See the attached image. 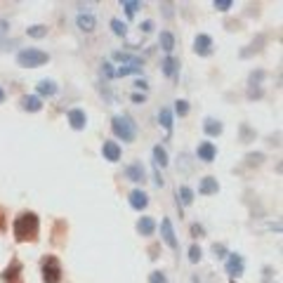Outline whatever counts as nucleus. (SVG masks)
<instances>
[{
	"mask_svg": "<svg viewBox=\"0 0 283 283\" xmlns=\"http://www.w3.org/2000/svg\"><path fill=\"white\" fill-rule=\"evenodd\" d=\"M12 234L17 243H36L38 234H40V220H38L36 213L31 210H24L14 217L12 224Z\"/></svg>",
	"mask_w": 283,
	"mask_h": 283,
	"instance_id": "1",
	"label": "nucleus"
},
{
	"mask_svg": "<svg viewBox=\"0 0 283 283\" xmlns=\"http://www.w3.org/2000/svg\"><path fill=\"white\" fill-rule=\"evenodd\" d=\"M40 274H43V283H62L64 269L59 257L57 255H45L43 262H40Z\"/></svg>",
	"mask_w": 283,
	"mask_h": 283,
	"instance_id": "2",
	"label": "nucleus"
},
{
	"mask_svg": "<svg viewBox=\"0 0 283 283\" xmlns=\"http://www.w3.org/2000/svg\"><path fill=\"white\" fill-rule=\"evenodd\" d=\"M111 130H113V135L118 139H123V142H135V137H137V125L130 116H113Z\"/></svg>",
	"mask_w": 283,
	"mask_h": 283,
	"instance_id": "3",
	"label": "nucleus"
},
{
	"mask_svg": "<svg viewBox=\"0 0 283 283\" xmlns=\"http://www.w3.org/2000/svg\"><path fill=\"white\" fill-rule=\"evenodd\" d=\"M50 62V55L43 52L38 48H24L21 52L17 55V64L24 68H36V66H43V64Z\"/></svg>",
	"mask_w": 283,
	"mask_h": 283,
	"instance_id": "4",
	"label": "nucleus"
},
{
	"mask_svg": "<svg viewBox=\"0 0 283 283\" xmlns=\"http://www.w3.org/2000/svg\"><path fill=\"white\" fill-rule=\"evenodd\" d=\"M160 236H163L168 248H173V250L179 248V241H177V234H175V229H173V222L168 220V217L160 222Z\"/></svg>",
	"mask_w": 283,
	"mask_h": 283,
	"instance_id": "5",
	"label": "nucleus"
},
{
	"mask_svg": "<svg viewBox=\"0 0 283 283\" xmlns=\"http://www.w3.org/2000/svg\"><path fill=\"white\" fill-rule=\"evenodd\" d=\"M194 52L201 57L213 55V38L205 36V33H198V36L194 38Z\"/></svg>",
	"mask_w": 283,
	"mask_h": 283,
	"instance_id": "6",
	"label": "nucleus"
},
{
	"mask_svg": "<svg viewBox=\"0 0 283 283\" xmlns=\"http://www.w3.org/2000/svg\"><path fill=\"white\" fill-rule=\"evenodd\" d=\"M246 269V262L241 257L239 252H229V260H227V274L229 276H241Z\"/></svg>",
	"mask_w": 283,
	"mask_h": 283,
	"instance_id": "7",
	"label": "nucleus"
},
{
	"mask_svg": "<svg viewBox=\"0 0 283 283\" xmlns=\"http://www.w3.org/2000/svg\"><path fill=\"white\" fill-rule=\"evenodd\" d=\"M196 156H198V160H203V163H213L217 156V147L213 142H201L196 149Z\"/></svg>",
	"mask_w": 283,
	"mask_h": 283,
	"instance_id": "8",
	"label": "nucleus"
},
{
	"mask_svg": "<svg viewBox=\"0 0 283 283\" xmlns=\"http://www.w3.org/2000/svg\"><path fill=\"white\" fill-rule=\"evenodd\" d=\"M102 154H104V158L106 160H111V163H116V160H121V144L118 142H113V139H106L104 144H102Z\"/></svg>",
	"mask_w": 283,
	"mask_h": 283,
	"instance_id": "9",
	"label": "nucleus"
},
{
	"mask_svg": "<svg viewBox=\"0 0 283 283\" xmlns=\"http://www.w3.org/2000/svg\"><path fill=\"white\" fill-rule=\"evenodd\" d=\"M3 281L5 283H21V262L14 260L12 265H7L3 271Z\"/></svg>",
	"mask_w": 283,
	"mask_h": 283,
	"instance_id": "10",
	"label": "nucleus"
},
{
	"mask_svg": "<svg viewBox=\"0 0 283 283\" xmlns=\"http://www.w3.org/2000/svg\"><path fill=\"white\" fill-rule=\"evenodd\" d=\"M68 125L74 130H85L87 125V116L83 109H71L68 111Z\"/></svg>",
	"mask_w": 283,
	"mask_h": 283,
	"instance_id": "11",
	"label": "nucleus"
},
{
	"mask_svg": "<svg viewBox=\"0 0 283 283\" xmlns=\"http://www.w3.org/2000/svg\"><path fill=\"white\" fill-rule=\"evenodd\" d=\"M125 177H128L130 182H144V179H147V170H144L142 163H130V166L125 168Z\"/></svg>",
	"mask_w": 283,
	"mask_h": 283,
	"instance_id": "12",
	"label": "nucleus"
},
{
	"mask_svg": "<svg viewBox=\"0 0 283 283\" xmlns=\"http://www.w3.org/2000/svg\"><path fill=\"white\" fill-rule=\"evenodd\" d=\"M220 191V182L215 177H203L201 179V184H198V194L201 196H213Z\"/></svg>",
	"mask_w": 283,
	"mask_h": 283,
	"instance_id": "13",
	"label": "nucleus"
},
{
	"mask_svg": "<svg viewBox=\"0 0 283 283\" xmlns=\"http://www.w3.org/2000/svg\"><path fill=\"white\" fill-rule=\"evenodd\" d=\"M76 24H78V29H80L83 33H92V31H95V26H97V19H95L90 12H87V14H85V12H80L78 19H76Z\"/></svg>",
	"mask_w": 283,
	"mask_h": 283,
	"instance_id": "14",
	"label": "nucleus"
},
{
	"mask_svg": "<svg viewBox=\"0 0 283 283\" xmlns=\"http://www.w3.org/2000/svg\"><path fill=\"white\" fill-rule=\"evenodd\" d=\"M66 231H68L66 222L57 220L55 222V229H52V243H55V246H64V243H66V239H64V236H66Z\"/></svg>",
	"mask_w": 283,
	"mask_h": 283,
	"instance_id": "15",
	"label": "nucleus"
},
{
	"mask_svg": "<svg viewBox=\"0 0 283 283\" xmlns=\"http://www.w3.org/2000/svg\"><path fill=\"white\" fill-rule=\"evenodd\" d=\"M130 205L135 210H144L149 205V196L144 194L142 189H135V191H130Z\"/></svg>",
	"mask_w": 283,
	"mask_h": 283,
	"instance_id": "16",
	"label": "nucleus"
},
{
	"mask_svg": "<svg viewBox=\"0 0 283 283\" xmlns=\"http://www.w3.org/2000/svg\"><path fill=\"white\" fill-rule=\"evenodd\" d=\"M160 66H163V76H166V78H175V76H177V71H179V62L175 59V57H170V55L163 59V64H160Z\"/></svg>",
	"mask_w": 283,
	"mask_h": 283,
	"instance_id": "17",
	"label": "nucleus"
},
{
	"mask_svg": "<svg viewBox=\"0 0 283 283\" xmlns=\"http://www.w3.org/2000/svg\"><path fill=\"white\" fill-rule=\"evenodd\" d=\"M21 109L36 113V111L43 109V102H40V97H36V95H26V97H21Z\"/></svg>",
	"mask_w": 283,
	"mask_h": 283,
	"instance_id": "18",
	"label": "nucleus"
},
{
	"mask_svg": "<svg viewBox=\"0 0 283 283\" xmlns=\"http://www.w3.org/2000/svg\"><path fill=\"white\" fill-rule=\"evenodd\" d=\"M137 231H139L142 236H151L156 231V220L154 217H139V222H137Z\"/></svg>",
	"mask_w": 283,
	"mask_h": 283,
	"instance_id": "19",
	"label": "nucleus"
},
{
	"mask_svg": "<svg viewBox=\"0 0 283 283\" xmlns=\"http://www.w3.org/2000/svg\"><path fill=\"white\" fill-rule=\"evenodd\" d=\"M203 130H205V135H210V137H217V135H222V123L220 121H215V118H205V123H203Z\"/></svg>",
	"mask_w": 283,
	"mask_h": 283,
	"instance_id": "20",
	"label": "nucleus"
},
{
	"mask_svg": "<svg viewBox=\"0 0 283 283\" xmlns=\"http://www.w3.org/2000/svg\"><path fill=\"white\" fill-rule=\"evenodd\" d=\"M158 123L163 125V130H166L168 135L173 132V113H170V109H160L158 111Z\"/></svg>",
	"mask_w": 283,
	"mask_h": 283,
	"instance_id": "21",
	"label": "nucleus"
},
{
	"mask_svg": "<svg viewBox=\"0 0 283 283\" xmlns=\"http://www.w3.org/2000/svg\"><path fill=\"white\" fill-rule=\"evenodd\" d=\"M57 92V85H55V80H40L38 83V95H43V97H52V95Z\"/></svg>",
	"mask_w": 283,
	"mask_h": 283,
	"instance_id": "22",
	"label": "nucleus"
},
{
	"mask_svg": "<svg viewBox=\"0 0 283 283\" xmlns=\"http://www.w3.org/2000/svg\"><path fill=\"white\" fill-rule=\"evenodd\" d=\"M158 43H160V48L166 50V52H173V50H175V36L170 31H160Z\"/></svg>",
	"mask_w": 283,
	"mask_h": 283,
	"instance_id": "23",
	"label": "nucleus"
},
{
	"mask_svg": "<svg viewBox=\"0 0 283 283\" xmlns=\"http://www.w3.org/2000/svg\"><path fill=\"white\" fill-rule=\"evenodd\" d=\"M113 59L125 62V64H135V66H144V62H142L139 57H132V55H128V52H113Z\"/></svg>",
	"mask_w": 283,
	"mask_h": 283,
	"instance_id": "24",
	"label": "nucleus"
},
{
	"mask_svg": "<svg viewBox=\"0 0 283 283\" xmlns=\"http://www.w3.org/2000/svg\"><path fill=\"white\" fill-rule=\"evenodd\" d=\"M154 163H156V168H158V166L166 168L168 166V151L160 147V144H158V147H154Z\"/></svg>",
	"mask_w": 283,
	"mask_h": 283,
	"instance_id": "25",
	"label": "nucleus"
},
{
	"mask_svg": "<svg viewBox=\"0 0 283 283\" xmlns=\"http://www.w3.org/2000/svg\"><path fill=\"white\" fill-rule=\"evenodd\" d=\"M26 33H29L31 38H45V36H48V26H45V24H33V26L26 29Z\"/></svg>",
	"mask_w": 283,
	"mask_h": 283,
	"instance_id": "26",
	"label": "nucleus"
},
{
	"mask_svg": "<svg viewBox=\"0 0 283 283\" xmlns=\"http://www.w3.org/2000/svg\"><path fill=\"white\" fill-rule=\"evenodd\" d=\"M132 74H142V66H135V64H128V66L116 68V76L123 78V76H132Z\"/></svg>",
	"mask_w": 283,
	"mask_h": 283,
	"instance_id": "27",
	"label": "nucleus"
},
{
	"mask_svg": "<svg viewBox=\"0 0 283 283\" xmlns=\"http://www.w3.org/2000/svg\"><path fill=\"white\" fill-rule=\"evenodd\" d=\"M177 196L182 198V205H191V203H194V191H191L189 186H182Z\"/></svg>",
	"mask_w": 283,
	"mask_h": 283,
	"instance_id": "28",
	"label": "nucleus"
},
{
	"mask_svg": "<svg viewBox=\"0 0 283 283\" xmlns=\"http://www.w3.org/2000/svg\"><path fill=\"white\" fill-rule=\"evenodd\" d=\"M121 5H123V10L128 12V17H132V14H135L137 10L142 7V3H137V0H123Z\"/></svg>",
	"mask_w": 283,
	"mask_h": 283,
	"instance_id": "29",
	"label": "nucleus"
},
{
	"mask_svg": "<svg viewBox=\"0 0 283 283\" xmlns=\"http://www.w3.org/2000/svg\"><path fill=\"white\" fill-rule=\"evenodd\" d=\"M111 29H113L116 36H125V33H128V26H125V21H121V19H111Z\"/></svg>",
	"mask_w": 283,
	"mask_h": 283,
	"instance_id": "30",
	"label": "nucleus"
},
{
	"mask_svg": "<svg viewBox=\"0 0 283 283\" xmlns=\"http://www.w3.org/2000/svg\"><path fill=\"white\" fill-rule=\"evenodd\" d=\"M175 113H177V116H186V113H189V102H186V99H177V102H175Z\"/></svg>",
	"mask_w": 283,
	"mask_h": 283,
	"instance_id": "31",
	"label": "nucleus"
},
{
	"mask_svg": "<svg viewBox=\"0 0 283 283\" xmlns=\"http://www.w3.org/2000/svg\"><path fill=\"white\" fill-rule=\"evenodd\" d=\"M213 5H215V10H220V12H227V10L234 7V3H231V0H215Z\"/></svg>",
	"mask_w": 283,
	"mask_h": 283,
	"instance_id": "32",
	"label": "nucleus"
},
{
	"mask_svg": "<svg viewBox=\"0 0 283 283\" xmlns=\"http://www.w3.org/2000/svg\"><path fill=\"white\" fill-rule=\"evenodd\" d=\"M149 283H168V278L163 271H151L149 274Z\"/></svg>",
	"mask_w": 283,
	"mask_h": 283,
	"instance_id": "33",
	"label": "nucleus"
},
{
	"mask_svg": "<svg viewBox=\"0 0 283 283\" xmlns=\"http://www.w3.org/2000/svg\"><path fill=\"white\" fill-rule=\"evenodd\" d=\"M189 262H194V265H196V262H201V248H198V246H191L189 248Z\"/></svg>",
	"mask_w": 283,
	"mask_h": 283,
	"instance_id": "34",
	"label": "nucleus"
},
{
	"mask_svg": "<svg viewBox=\"0 0 283 283\" xmlns=\"http://www.w3.org/2000/svg\"><path fill=\"white\" fill-rule=\"evenodd\" d=\"M7 231V210L0 205V234H5Z\"/></svg>",
	"mask_w": 283,
	"mask_h": 283,
	"instance_id": "35",
	"label": "nucleus"
},
{
	"mask_svg": "<svg viewBox=\"0 0 283 283\" xmlns=\"http://www.w3.org/2000/svg\"><path fill=\"white\" fill-rule=\"evenodd\" d=\"M102 74H104L106 78H116V68H113V64H104V66H102Z\"/></svg>",
	"mask_w": 283,
	"mask_h": 283,
	"instance_id": "36",
	"label": "nucleus"
},
{
	"mask_svg": "<svg viewBox=\"0 0 283 283\" xmlns=\"http://www.w3.org/2000/svg\"><path fill=\"white\" fill-rule=\"evenodd\" d=\"M262 160H265V156H262V154H250V156H248V163H250V166H260Z\"/></svg>",
	"mask_w": 283,
	"mask_h": 283,
	"instance_id": "37",
	"label": "nucleus"
},
{
	"mask_svg": "<svg viewBox=\"0 0 283 283\" xmlns=\"http://www.w3.org/2000/svg\"><path fill=\"white\" fill-rule=\"evenodd\" d=\"M139 31H142V33H151V31H154V21H151V19H147V21H142Z\"/></svg>",
	"mask_w": 283,
	"mask_h": 283,
	"instance_id": "38",
	"label": "nucleus"
},
{
	"mask_svg": "<svg viewBox=\"0 0 283 283\" xmlns=\"http://www.w3.org/2000/svg\"><path fill=\"white\" fill-rule=\"evenodd\" d=\"M213 252H215V257H227V250H224L222 243H215V246H213Z\"/></svg>",
	"mask_w": 283,
	"mask_h": 283,
	"instance_id": "39",
	"label": "nucleus"
},
{
	"mask_svg": "<svg viewBox=\"0 0 283 283\" xmlns=\"http://www.w3.org/2000/svg\"><path fill=\"white\" fill-rule=\"evenodd\" d=\"M130 99H132L135 104H144V102H147V95H139V92H135V95H132V97H130Z\"/></svg>",
	"mask_w": 283,
	"mask_h": 283,
	"instance_id": "40",
	"label": "nucleus"
},
{
	"mask_svg": "<svg viewBox=\"0 0 283 283\" xmlns=\"http://www.w3.org/2000/svg\"><path fill=\"white\" fill-rule=\"evenodd\" d=\"M191 234H194V236H203V227H201V224H191Z\"/></svg>",
	"mask_w": 283,
	"mask_h": 283,
	"instance_id": "41",
	"label": "nucleus"
},
{
	"mask_svg": "<svg viewBox=\"0 0 283 283\" xmlns=\"http://www.w3.org/2000/svg\"><path fill=\"white\" fill-rule=\"evenodd\" d=\"M248 97H262V90H260V87H257V90H255V87H250V92H248Z\"/></svg>",
	"mask_w": 283,
	"mask_h": 283,
	"instance_id": "42",
	"label": "nucleus"
},
{
	"mask_svg": "<svg viewBox=\"0 0 283 283\" xmlns=\"http://www.w3.org/2000/svg\"><path fill=\"white\" fill-rule=\"evenodd\" d=\"M135 87H139V90H147V80H137Z\"/></svg>",
	"mask_w": 283,
	"mask_h": 283,
	"instance_id": "43",
	"label": "nucleus"
},
{
	"mask_svg": "<svg viewBox=\"0 0 283 283\" xmlns=\"http://www.w3.org/2000/svg\"><path fill=\"white\" fill-rule=\"evenodd\" d=\"M5 29H7V21H5V19H0V33L5 31Z\"/></svg>",
	"mask_w": 283,
	"mask_h": 283,
	"instance_id": "44",
	"label": "nucleus"
},
{
	"mask_svg": "<svg viewBox=\"0 0 283 283\" xmlns=\"http://www.w3.org/2000/svg\"><path fill=\"white\" fill-rule=\"evenodd\" d=\"M5 97H7V95H5V90H3V87H0V104H3V102H5Z\"/></svg>",
	"mask_w": 283,
	"mask_h": 283,
	"instance_id": "45",
	"label": "nucleus"
}]
</instances>
